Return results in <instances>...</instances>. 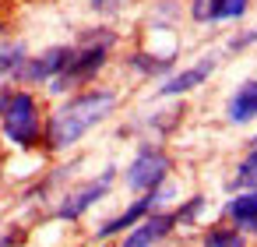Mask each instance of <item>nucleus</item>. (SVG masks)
Listing matches in <instances>:
<instances>
[{
  "mask_svg": "<svg viewBox=\"0 0 257 247\" xmlns=\"http://www.w3.org/2000/svg\"><path fill=\"white\" fill-rule=\"evenodd\" d=\"M113 46H116V32H109V29L85 32L81 46L71 53L67 67L50 81V92H67V89H74V85L92 81V78L106 67V60H109V50H113Z\"/></svg>",
  "mask_w": 257,
  "mask_h": 247,
  "instance_id": "2",
  "label": "nucleus"
},
{
  "mask_svg": "<svg viewBox=\"0 0 257 247\" xmlns=\"http://www.w3.org/2000/svg\"><path fill=\"white\" fill-rule=\"evenodd\" d=\"M0 43H4V22H0Z\"/></svg>",
  "mask_w": 257,
  "mask_h": 247,
  "instance_id": "20",
  "label": "nucleus"
},
{
  "mask_svg": "<svg viewBox=\"0 0 257 247\" xmlns=\"http://www.w3.org/2000/svg\"><path fill=\"white\" fill-rule=\"evenodd\" d=\"M232 187H239V191H257V148H253V152L236 166Z\"/></svg>",
  "mask_w": 257,
  "mask_h": 247,
  "instance_id": "16",
  "label": "nucleus"
},
{
  "mask_svg": "<svg viewBox=\"0 0 257 247\" xmlns=\"http://www.w3.org/2000/svg\"><path fill=\"white\" fill-rule=\"evenodd\" d=\"M250 43H257V29H253V32H246V36H236V39L229 43V50H246Z\"/></svg>",
  "mask_w": 257,
  "mask_h": 247,
  "instance_id": "18",
  "label": "nucleus"
},
{
  "mask_svg": "<svg viewBox=\"0 0 257 247\" xmlns=\"http://www.w3.org/2000/svg\"><path fill=\"white\" fill-rule=\"evenodd\" d=\"M211 71H215V57H204V60H197L194 67H187V71L166 78V81L159 85V96H183V92H194L197 85H204V81L211 78Z\"/></svg>",
  "mask_w": 257,
  "mask_h": 247,
  "instance_id": "10",
  "label": "nucleus"
},
{
  "mask_svg": "<svg viewBox=\"0 0 257 247\" xmlns=\"http://www.w3.org/2000/svg\"><path fill=\"white\" fill-rule=\"evenodd\" d=\"M0 124H4L8 141H15L18 148H36L43 138V117L36 96L4 89L0 92Z\"/></svg>",
  "mask_w": 257,
  "mask_h": 247,
  "instance_id": "3",
  "label": "nucleus"
},
{
  "mask_svg": "<svg viewBox=\"0 0 257 247\" xmlns=\"http://www.w3.org/2000/svg\"><path fill=\"white\" fill-rule=\"evenodd\" d=\"M25 57H29L25 43H0V78L18 74L22 64H25Z\"/></svg>",
  "mask_w": 257,
  "mask_h": 247,
  "instance_id": "13",
  "label": "nucleus"
},
{
  "mask_svg": "<svg viewBox=\"0 0 257 247\" xmlns=\"http://www.w3.org/2000/svg\"><path fill=\"white\" fill-rule=\"evenodd\" d=\"M173 187H166V184H159L155 191H145V198H138L131 208H123L120 215H113V219H106L99 229H95V240H109V236H116V233H123V229H131L134 222H141L148 212H155V205L169 194Z\"/></svg>",
  "mask_w": 257,
  "mask_h": 247,
  "instance_id": "6",
  "label": "nucleus"
},
{
  "mask_svg": "<svg viewBox=\"0 0 257 247\" xmlns=\"http://www.w3.org/2000/svg\"><path fill=\"white\" fill-rule=\"evenodd\" d=\"M109 180H113V170H106L99 180H88V184L74 187L71 194H64L57 205V219H81L95 201H102L109 194Z\"/></svg>",
  "mask_w": 257,
  "mask_h": 247,
  "instance_id": "7",
  "label": "nucleus"
},
{
  "mask_svg": "<svg viewBox=\"0 0 257 247\" xmlns=\"http://www.w3.org/2000/svg\"><path fill=\"white\" fill-rule=\"evenodd\" d=\"M71 53H74V46H50V50H43L39 57H25L22 71H18L15 78H18V81H25V85L53 81V78H57L64 67H67Z\"/></svg>",
  "mask_w": 257,
  "mask_h": 247,
  "instance_id": "5",
  "label": "nucleus"
},
{
  "mask_svg": "<svg viewBox=\"0 0 257 247\" xmlns=\"http://www.w3.org/2000/svg\"><path fill=\"white\" fill-rule=\"evenodd\" d=\"M113 4H116V0H92L95 11H106V8H113Z\"/></svg>",
  "mask_w": 257,
  "mask_h": 247,
  "instance_id": "19",
  "label": "nucleus"
},
{
  "mask_svg": "<svg viewBox=\"0 0 257 247\" xmlns=\"http://www.w3.org/2000/svg\"><path fill=\"white\" fill-rule=\"evenodd\" d=\"M246 11H250V0H190V18L197 25L239 22Z\"/></svg>",
  "mask_w": 257,
  "mask_h": 247,
  "instance_id": "9",
  "label": "nucleus"
},
{
  "mask_svg": "<svg viewBox=\"0 0 257 247\" xmlns=\"http://www.w3.org/2000/svg\"><path fill=\"white\" fill-rule=\"evenodd\" d=\"M204 247H246V236L236 226H211L204 233Z\"/></svg>",
  "mask_w": 257,
  "mask_h": 247,
  "instance_id": "14",
  "label": "nucleus"
},
{
  "mask_svg": "<svg viewBox=\"0 0 257 247\" xmlns=\"http://www.w3.org/2000/svg\"><path fill=\"white\" fill-rule=\"evenodd\" d=\"M131 67H134V71H141V74H148V78H155V74H166V71L173 67V57H152V53H134V57H131Z\"/></svg>",
  "mask_w": 257,
  "mask_h": 247,
  "instance_id": "15",
  "label": "nucleus"
},
{
  "mask_svg": "<svg viewBox=\"0 0 257 247\" xmlns=\"http://www.w3.org/2000/svg\"><path fill=\"white\" fill-rule=\"evenodd\" d=\"M201 208H204V198L197 194V198H190V201H187V205H183L180 212H173V215H176V222H194Z\"/></svg>",
  "mask_w": 257,
  "mask_h": 247,
  "instance_id": "17",
  "label": "nucleus"
},
{
  "mask_svg": "<svg viewBox=\"0 0 257 247\" xmlns=\"http://www.w3.org/2000/svg\"><path fill=\"white\" fill-rule=\"evenodd\" d=\"M225 117H229L232 124H250V120L257 117V78L243 81V85L232 92V99H229V106H225Z\"/></svg>",
  "mask_w": 257,
  "mask_h": 247,
  "instance_id": "11",
  "label": "nucleus"
},
{
  "mask_svg": "<svg viewBox=\"0 0 257 247\" xmlns=\"http://www.w3.org/2000/svg\"><path fill=\"white\" fill-rule=\"evenodd\" d=\"M253 148H257V138H253Z\"/></svg>",
  "mask_w": 257,
  "mask_h": 247,
  "instance_id": "21",
  "label": "nucleus"
},
{
  "mask_svg": "<svg viewBox=\"0 0 257 247\" xmlns=\"http://www.w3.org/2000/svg\"><path fill=\"white\" fill-rule=\"evenodd\" d=\"M113 110H116V92H109V89H92V92H81V96L67 99L46 124V148L64 152V148L78 145Z\"/></svg>",
  "mask_w": 257,
  "mask_h": 247,
  "instance_id": "1",
  "label": "nucleus"
},
{
  "mask_svg": "<svg viewBox=\"0 0 257 247\" xmlns=\"http://www.w3.org/2000/svg\"><path fill=\"white\" fill-rule=\"evenodd\" d=\"M176 229V215L173 212H159V215H145L141 222H134L131 226V233H127V240L120 243V247H155L166 233H173Z\"/></svg>",
  "mask_w": 257,
  "mask_h": 247,
  "instance_id": "8",
  "label": "nucleus"
},
{
  "mask_svg": "<svg viewBox=\"0 0 257 247\" xmlns=\"http://www.w3.org/2000/svg\"><path fill=\"white\" fill-rule=\"evenodd\" d=\"M169 166H173V162H169V155H166L162 148L145 145V148L134 155V162L127 166V187H131V191H138V194L155 191L159 184H166Z\"/></svg>",
  "mask_w": 257,
  "mask_h": 247,
  "instance_id": "4",
  "label": "nucleus"
},
{
  "mask_svg": "<svg viewBox=\"0 0 257 247\" xmlns=\"http://www.w3.org/2000/svg\"><path fill=\"white\" fill-rule=\"evenodd\" d=\"M225 215L232 219L236 229L243 233H257V191H243L225 205Z\"/></svg>",
  "mask_w": 257,
  "mask_h": 247,
  "instance_id": "12",
  "label": "nucleus"
}]
</instances>
